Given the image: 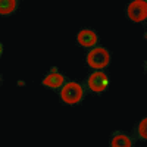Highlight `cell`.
Masks as SVG:
<instances>
[{
  "label": "cell",
  "instance_id": "1",
  "mask_svg": "<svg viewBox=\"0 0 147 147\" xmlns=\"http://www.w3.org/2000/svg\"><path fill=\"white\" fill-rule=\"evenodd\" d=\"M112 63V53L106 47L96 46L85 53V66L93 71H103Z\"/></svg>",
  "mask_w": 147,
  "mask_h": 147
},
{
  "label": "cell",
  "instance_id": "2",
  "mask_svg": "<svg viewBox=\"0 0 147 147\" xmlns=\"http://www.w3.org/2000/svg\"><path fill=\"white\" fill-rule=\"evenodd\" d=\"M85 97L84 87L77 81H66L59 91V100L66 106H77L80 105Z\"/></svg>",
  "mask_w": 147,
  "mask_h": 147
},
{
  "label": "cell",
  "instance_id": "3",
  "mask_svg": "<svg viewBox=\"0 0 147 147\" xmlns=\"http://www.w3.org/2000/svg\"><path fill=\"white\" fill-rule=\"evenodd\" d=\"M87 90L93 94H103L110 85V75L106 71H93L85 80Z\"/></svg>",
  "mask_w": 147,
  "mask_h": 147
},
{
  "label": "cell",
  "instance_id": "4",
  "mask_svg": "<svg viewBox=\"0 0 147 147\" xmlns=\"http://www.w3.org/2000/svg\"><path fill=\"white\" fill-rule=\"evenodd\" d=\"M125 16L132 24H144L147 19V2L132 0L125 6Z\"/></svg>",
  "mask_w": 147,
  "mask_h": 147
},
{
  "label": "cell",
  "instance_id": "5",
  "mask_svg": "<svg viewBox=\"0 0 147 147\" xmlns=\"http://www.w3.org/2000/svg\"><path fill=\"white\" fill-rule=\"evenodd\" d=\"M77 46L82 49H93L96 46H99L100 43V35L97 31L90 30V28H82L77 34Z\"/></svg>",
  "mask_w": 147,
  "mask_h": 147
},
{
  "label": "cell",
  "instance_id": "6",
  "mask_svg": "<svg viewBox=\"0 0 147 147\" xmlns=\"http://www.w3.org/2000/svg\"><path fill=\"white\" fill-rule=\"evenodd\" d=\"M66 77L63 75L62 72H59L57 68H52L46 74V77L43 78L41 84L44 85L46 88H50V90H59L62 88L63 85L66 84Z\"/></svg>",
  "mask_w": 147,
  "mask_h": 147
},
{
  "label": "cell",
  "instance_id": "7",
  "mask_svg": "<svg viewBox=\"0 0 147 147\" xmlns=\"http://www.w3.org/2000/svg\"><path fill=\"white\" fill-rule=\"evenodd\" d=\"M110 146L112 147H132V146H136V140L124 131H113L112 138H110Z\"/></svg>",
  "mask_w": 147,
  "mask_h": 147
},
{
  "label": "cell",
  "instance_id": "8",
  "mask_svg": "<svg viewBox=\"0 0 147 147\" xmlns=\"http://www.w3.org/2000/svg\"><path fill=\"white\" fill-rule=\"evenodd\" d=\"M19 3H21L19 0H2L0 2V15H2V18L13 15L19 9Z\"/></svg>",
  "mask_w": 147,
  "mask_h": 147
},
{
  "label": "cell",
  "instance_id": "9",
  "mask_svg": "<svg viewBox=\"0 0 147 147\" xmlns=\"http://www.w3.org/2000/svg\"><path fill=\"white\" fill-rule=\"evenodd\" d=\"M136 132H137V137L141 141H147V118L144 116L136 127Z\"/></svg>",
  "mask_w": 147,
  "mask_h": 147
}]
</instances>
